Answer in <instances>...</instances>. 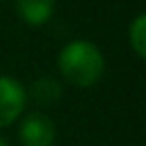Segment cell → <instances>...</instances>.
I'll return each instance as SVG.
<instances>
[{
    "label": "cell",
    "instance_id": "cell-2",
    "mask_svg": "<svg viewBox=\"0 0 146 146\" xmlns=\"http://www.w3.org/2000/svg\"><path fill=\"white\" fill-rule=\"evenodd\" d=\"M28 102L26 88L20 80L8 74H0V130L14 124Z\"/></svg>",
    "mask_w": 146,
    "mask_h": 146
},
{
    "label": "cell",
    "instance_id": "cell-7",
    "mask_svg": "<svg viewBox=\"0 0 146 146\" xmlns=\"http://www.w3.org/2000/svg\"><path fill=\"white\" fill-rule=\"evenodd\" d=\"M0 146H10V144H8V140H6L2 134H0Z\"/></svg>",
    "mask_w": 146,
    "mask_h": 146
},
{
    "label": "cell",
    "instance_id": "cell-4",
    "mask_svg": "<svg viewBox=\"0 0 146 146\" xmlns=\"http://www.w3.org/2000/svg\"><path fill=\"white\" fill-rule=\"evenodd\" d=\"M56 8V0H16V14L28 26H44Z\"/></svg>",
    "mask_w": 146,
    "mask_h": 146
},
{
    "label": "cell",
    "instance_id": "cell-8",
    "mask_svg": "<svg viewBox=\"0 0 146 146\" xmlns=\"http://www.w3.org/2000/svg\"><path fill=\"white\" fill-rule=\"evenodd\" d=\"M0 2H2V0H0Z\"/></svg>",
    "mask_w": 146,
    "mask_h": 146
},
{
    "label": "cell",
    "instance_id": "cell-6",
    "mask_svg": "<svg viewBox=\"0 0 146 146\" xmlns=\"http://www.w3.org/2000/svg\"><path fill=\"white\" fill-rule=\"evenodd\" d=\"M128 42L132 46V50L146 60V12L138 14L128 28Z\"/></svg>",
    "mask_w": 146,
    "mask_h": 146
},
{
    "label": "cell",
    "instance_id": "cell-3",
    "mask_svg": "<svg viewBox=\"0 0 146 146\" xmlns=\"http://www.w3.org/2000/svg\"><path fill=\"white\" fill-rule=\"evenodd\" d=\"M18 140L22 146H52L56 140V124L44 112H28L20 120Z\"/></svg>",
    "mask_w": 146,
    "mask_h": 146
},
{
    "label": "cell",
    "instance_id": "cell-1",
    "mask_svg": "<svg viewBox=\"0 0 146 146\" xmlns=\"http://www.w3.org/2000/svg\"><path fill=\"white\" fill-rule=\"evenodd\" d=\"M58 70L66 82L78 88H90L100 82L106 70L102 50L90 40H72L58 54Z\"/></svg>",
    "mask_w": 146,
    "mask_h": 146
},
{
    "label": "cell",
    "instance_id": "cell-5",
    "mask_svg": "<svg viewBox=\"0 0 146 146\" xmlns=\"http://www.w3.org/2000/svg\"><path fill=\"white\" fill-rule=\"evenodd\" d=\"M28 98H32L34 104L38 106H52L60 100L62 96V84L50 76V74H44V76H38L32 84H30V90H26Z\"/></svg>",
    "mask_w": 146,
    "mask_h": 146
}]
</instances>
